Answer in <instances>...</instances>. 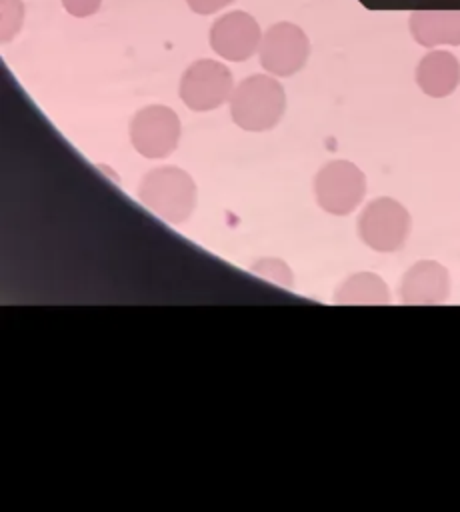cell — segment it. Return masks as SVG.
<instances>
[{
  "mask_svg": "<svg viewBox=\"0 0 460 512\" xmlns=\"http://www.w3.org/2000/svg\"><path fill=\"white\" fill-rule=\"evenodd\" d=\"M234 78L226 64L214 58L194 60L180 78V100L194 112H208L230 100Z\"/></svg>",
  "mask_w": 460,
  "mask_h": 512,
  "instance_id": "3",
  "label": "cell"
},
{
  "mask_svg": "<svg viewBox=\"0 0 460 512\" xmlns=\"http://www.w3.org/2000/svg\"><path fill=\"white\" fill-rule=\"evenodd\" d=\"M214 54L228 62H246L258 54L262 28L258 20L244 10H230L220 14L208 32Z\"/></svg>",
  "mask_w": 460,
  "mask_h": 512,
  "instance_id": "8",
  "label": "cell"
},
{
  "mask_svg": "<svg viewBox=\"0 0 460 512\" xmlns=\"http://www.w3.org/2000/svg\"><path fill=\"white\" fill-rule=\"evenodd\" d=\"M410 232V214L394 198H376L358 216L360 240L376 252H394L404 246Z\"/></svg>",
  "mask_w": 460,
  "mask_h": 512,
  "instance_id": "6",
  "label": "cell"
},
{
  "mask_svg": "<svg viewBox=\"0 0 460 512\" xmlns=\"http://www.w3.org/2000/svg\"><path fill=\"white\" fill-rule=\"evenodd\" d=\"M310 56V40L294 22H276L262 32L258 46L260 66L276 76L288 78L300 72Z\"/></svg>",
  "mask_w": 460,
  "mask_h": 512,
  "instance_id": "4",
  "label": "cell"
},
{
  "mask_svg": "<svg viewBox=\"0 0 460 512\" xmlns=\"http://www.w3.org/2000/svg\"><path fill=\"white\" fill-rule=\"evenodd\" d=\"M366 192L364 172L348 160L324 164L314 178V196L320 208L334 216H346L358 208Z\"/></svg>",
  "mask_w": 460,
  "mask_h": 512,
  "instance_id": "5",
  "label": "cell"
},
{
  "mask_svg": "<svg viewBox=\"0 0 460 512\" xmlns=\"http://www.w3.org/2000/svg\"><path fill=\"white\" fill-rule=\"evenodd\" d=\"M230 116L246 132L274 128L286 110V92L272 74H252L238 82L228 100Z\"/></svg>",
  "mask_w": 460,
  "mask_h": 512,
  "instance_id": "1",
  "label": "cell"
},
{
  "mask_svg": "<svg viewBox=\"0 0 460 512\" xmlns=\"http://www.w3.org/2000/svg\"><path fill=\"white\" fill-rule=\"evenodd\" d=\"M60 2H62V8L74 18L94 16L102 6V0H60Z\"/></svg>",
  "mask_w": 460,
  "mask_h": 512,
  "instance_id": "15",
  "label": "cell"
},
{
  "mask_svg": "<svg viewBox=\"0 0 460 512\" xmlns=\"http://www.w3.org/2000/svg\"><path fill=\"white\" fill-rule=\"evenodd\" d=\"M138 198L168 224H182L196 208V184L182 168L160 166L146 172L138 186Z\"/></svg>",
  "mask_w": 460,
  "mask_h": 512,
  "instance_id": "2",
  "label": "cell"
},
{
  "mask_svg": "<svg viewBox=\"0 0 460 512\" xmlns=\"http://www.w3.org/2000/svg\"><path fill=\"white\" fill-rule=\"evenodd\" d=\"M334 300L338 304H388L390 292L380 276L372 272H356L340 284Z\"/></svg>",
  "mask_w": 460,
  "mask_h": 512,
  "instance_id": "12",
  "label": "cell"
},
{
  "mask_svg": "<svg viewBox=\"0 0 460 512\" xmlns=\"http://www.w3.org/2000/svg\"><path fill=\"white\" fill-rule=\"evenodd\" d=\"M416 84L426 96H450L460 86V60L448 50L432 48L416 66Z\"/></svg>",
  "mask_w": 460,
  "mask_h": 512,
  "instance_id": "11",
  "label": "cell"
},
{
  "mask_svg": "<svg viewBox=\"0 0 460 512\" xmlns=\"http://www.w3.org/2000/svg\"><path fill=\"white\" fill-rule=\"evenodd\" d=\"M26 6L22 0H0V36L8 44L22 30Z\"/></svg>",
  "mask_w": 460,
  "mask_h": 512,
  "instance_id": "13",
  "label": "cell"
},
{
  "mask_svg": "<svg viewBox=\"0 0 460 512\" xmlns=\"http://www.w3.org/2000/svg\"><path fill=\"white\" fill-rule=\"evenodd\" d=\"M236 0H186L188 8L194 12V14H200V16H210V14H216L220 12L222 8H228L230 4H234Z\"/></svg>",
  "mask_w": 460,
  "mask_h": 512,
  "instance_id": "16",
  "label": "cell"
},
{
  "mask_svg": "<svg viewBox=\"0 0 460 512\" xmlns=\"http://www.w3.org/2000/svg\"><path fill=\"white\" fill-rule=\"evenodd\" d=\"M408 30L424 48L460 46V8H418L408 16Z\"/></svg>",
  "mask_w": 460,
  "mask_h": 512,
  "instance_id": "9",
  "label": "cell"
},
{
  "mask_svg": "<svg viewBox=\"0 0 460 512\" xmlns=\"http://www.w3.org/2000/svg\"><path fill=\"white\" fill-rule=\"evenodd\" d=\"M448 270L434 260H420L402 278L404 304H440L448 298Z\"/></svg>",
  "mask_w": 460,
  "mask_h": 512,
  "instance_id": "10",
  "label": "cell"
},
{
  "mask_svg": "<svg viewBox=\"0 0 460 512\" xmlns=\"http://www.w3.org/2000/svg\"><path fill=\"white\" fill-rule=\"evenodd\" d=\"M252 270H254L256 274L268 278V280H274V282L282 284V286H288V288L292 286V272H290V268H288L282 260H278V258H262V260H258V262L252 266Z\"/></svg>",
  "mask_w": 460,
  "mask_h": 512,
  "instance_id": "14",
  "label": "cell"
},
{
  "mask_svg": "<svg viewBox=\"0 0 460 512\" xmlns=\"http://www.w3.org/2000/svg\"><path fill=\"white\" fill-rule=\"evenodd\" d=\"M180 118L164 104L140 108L130 120V142L146 158H166L180 140Z\"/></svg>",
  "mask_w": 460,
  "mask_h": 512,
  "instance_id": "7",
  "label": "cell"
}]
</instances>
